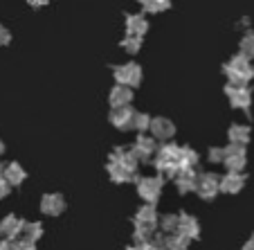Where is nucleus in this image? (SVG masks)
Segmentation results:
<instances>
[{
  "label": "nucleus",
  "mask_w": 254,
  "mask_h": 250,
  "mask_svg": "<svg viewBox=\"0 0 254 250\" xmlns=\"http://www.w3.org/2000/svg\"><path fill=\"white\" fill-rule=\"evenodd\" d=\"M23 237L25 239H29V241H36L43 237V226L41 223H25V230H23Z\"/></svg>",
  "instance_id": "nucleus-23"
},
{
  "label": "nucleus",
  "mask_w": 254,
  "mask_h": 250,
  "mask_svg": "<svg viewBox=\"0 0 254 250\" xmlns=\"http://www.w3.org/2000/svg\"><path fill=\"white\" fill-rule=\"evenodd\" d=\"M230 140H232V145H245V142L250 140V129L248 126L234 124L230 129Z\"/></svg>",
  "instance_id": "nucleus-22"
},
{
  "label": "nucleus",
  "mask_w": 254,
  "mask_h": 250,
  "mask_svg": "<svg viewBox=\"0 0 254 250\" xmlns=\"http://www.w3.org/2000/svg\"><path fill=\"white\" fill-rule=\"evenodd\" d=\"M137 194L146 203L155 205L158 198H160V194H162V180H160V178H142V180L137 183Z\"/></svg>",
  "instance_id": "nucleus-5"
},
{
  "label": "nucleus",
  "mask_w": 254,
  "mask_h": 250,
  "mask_svg": "<svg viewBox=\"0 0 254 250\" xmlns=\"http://www.w3.org/2000/svg\"><path fill=\"white\" fill-rule=\"evenodd\" d=\"M108 173H111V178L115 180V183H128V180H133L135 171H130L128 167H124V165L113 163L111 160V165H108Z\"/></svg>",
  "instance_id": "nucleus-19"
},
{
  "label": "nucleus",
  "mask_w": 254,
  "mask_h": 250,
  "mask_svg": "<svg viewBox=\"0 0 254 250\" xmlns=\"http://www.w3.org/2000/svg\"><path fill=\"white\" fill-rule=\"evenodd\" d=\"M9 194V183H7L5 178H0V198H5Z\"/></svg>",
  "instance_id": "nucleus-34"
},
{
  "label": "nucleus",
  "mask_w": 254,
  "mask_h": 250,
  "mask_svg": "<svg viewBox=\"0 0 254 250\" xmlns=\"http://www.w3.org/2000/svg\"><path fill=\"white\" fill-rule=\"evenodd\" d=\"M146 27H149V23H146L144 16H139V14L126 16V32H128L130 36H142V34L146 32Z\"/></svg>",
  "instance_id": "nucleus-18"
},
{
  "label": "nucleus",
  "mask_w": 254,
  "mask_h": 250,
  "mask_svg": "<svg viewBox=\"0 0 254 250\" xmlns=\"http://www.w3.org/2000/svg\"><path fill=\"white\" fill-rule=\"evenodd\" d=\"M115 79H117V83H122V86L133 88L142 82V70H139L137 63H124V66L115 68Z\"/></svg>",
  "instance_id": "nucleus-4"
},
{
  "label": "nucleus",
  "mask_w": 254,
  "mask_h": 250,
  "mask_svg": "<svg viewBox=\"0 0 254 250\" xmlns=\"http://www.w3.org/2000/svg\"><path fill=\"white\" fill-rule=\"evenodd\" d=\"M130 97H133L130 88H128V86H122V83H117V86L111 90V104H113V108H120V106H128V104H130Z\"/></svg>",
  "instance_id": "nucleus-17"
},
{
  "label": "nucleus",
  "mask_w": 254,
  "mask_h": 250,
  "mask_svg": "<svg viewBox=\"0 0 254 250\" xmlns=\"http://www.w3.org/2000/svg\"><path fill=\"white\" fill-rule=\"evenodd\" d=\"M243 183H245V178L239 171H230L225 178H221V189L227 194H236V192H241Z\"/></svg>",
  "instance_id": "nucleus-16"
},
{
  "label": "nucleus",
  "mask_w": 254,
  "mask_h": 250,
  "mask_svg": "<svg viewBox=\"0 0 254 250\" xmlns=\"http://www.w3.org/2000/svg\"><path fill=\"white\" fill-rule=\"evenodd\" d=\"M11 41V34H9V29L7 27H2V25H0V45H7Z\"/></svg>",
  "instance_id": "nucleus-33"
},
{
  "label": "nucleus",
  "mask_w": 254,
  "mask_h": 250,
  "mask_svg": "<svg viewBox=\"0 0 254 250\" xmlns=\"http://www.w3.org/2000/svg\"><path fill=\"white\" fill-rule=\"evenodd\" d=\"M41 210H43L48 217H57V214H61V212L65 210V201H63L59 194H48V196H43V201H41Z\"/></svg>",
  "instance_id": "nucleus-12"
},
{
  "label": "nucleus",
  "mask_w": 254,
  "mask_h": 250,
  "mask_svg": "<svg viewBox=\"0 0 254 250\" xmlns=\"http://www.w3.org/2000/svg\"><path fill=\"white\" fill-rule=\"evenodd\" d=\"M178 221H180L178 214H164V217L160 219V226H162L164 232H178Z\"/></svg>",
  "instance_id": "nucleus-25"
},
{
  "label": "nucleus",
  "mask_w": 254,
  "mask_h": 250,
  "mask_svg": "<svg viewBox=\"0 0 254 250\" xmlns=\"http://www.w3.org/2000/svg\"><path fill=\"white\" fill-rule=\"evenodd\" d=\"M225 167L230 171H241L245 167V151H243V145H232L230 149H225Z\"/></svg>",
  "instance_id": "nucleus-8"
},
{
  "label": "nucleus",
  "mask_w": 254,
  "mask_h": 250,
  "mask_svg": "<svg viewBox=\"0 0 254 250\" xmlns=\"http://www.w3.org/2000/svg\"><path fill=\"white\" fill-rule=\"evenodd\" d=\"M183 165L185 169H193L198 165V154L191 149H183Z\"/></svg>",
  "instance_id": "nucleus-27"
},
{
  "label": "nucleus",
  "mask_w": 254,
  "mask_h": 250,
  "mask_svg": "<svg viewBox=\"0 0 254 250\" xmlns=\"http://www.w3.org/2000/svg\"><path fill=\"white\" fill-rule=\"evenodd\" d=\"M149 244H151L153 250H169L167 248V237H162V235H153L149 239Z\"/></svg>",
  "instance_id": "nucleus-31"
},
{
  "label": "nucleus",
  "mask_w": 254,
  "mask_h": 250,
  "mask_svg": "<svg viewBox=\"0 0 254 250\" xmlns=\"http://www.w3.org/2000/svg\"><path fill=\"white\" fill-rule=\"evenodd\" d=\"M225 75L230 77L232 86H248V82L254 75V68L250 63V59L245 54H241V57H234L225 66Z\"/></svg>",
  "instance_id": "nucleus-3"
},
{
  "label": "nucleus",
  "mask_w": 254,
  "mask_h": 250,
  "mask_svg": "<svg viewBox=\"0 0 254 250\" xmlns=\"http://www.w3.org/2000/svg\"><path fill=\"white\" fill-rule=\"evenodd\" d=\"M151 133H153L155 140H169L176 133V129H173V124L167 117H158V120L151 122Z\"/></svg>",
  "instance_id": "nucleus-13"
},
{
  "label": "nucleus",
  "mask_w": 254,
  "mask_h": 250,
  "mask_svg": "<svg viewBox=\"0 0 254 250\" xmlns=\"http://www.w3.org/2000/svg\"><path fill=\"white\" fill-rule=\"evenodd\" d=\"M29 5H34V7H43V5H48V0H29Z\"/></svg>",
  "instance_id": "nucleus-37"
},
{
  "label": "nucleus",
  "mask_w": 254,
  "mask_h": 250,
  "mask_svg": "<svg viewBox=\"0 0 254 250\" xmlns=\"http://www.w3.org/2000/svg\"><path fill=\"white\" fill-rule=\"evenodd\" d=\"M0 178H5V169L0 167Z\"/></svg>",
  "instance_id": "nucleus-40"
},
{
  "label": "nucleus",
  "mask_w": 254,
  "mask_h": 250,
  "mask_svg": "<svg viewBox=\"0 0 254 250\" xmlns=\"http://www.w3.org/2000/svg\"><path fill=\"white\" fill-rule=\"evenodd\" d=\"M128 250H153V248H151V244L146 241V244H133Z\"/></svg>",
  "instance_id": "nucleus-35"
},
{
  "label": "nucleus",
  "mask_w": 254,
  "mask_h": 250,
  "mask_svg": "<svg viewBox=\"0 0 254 250\" xmlns=\"http://www.w3.org/2000/svg\"><path fill=\"white\" fill-rule=\"evenodd\" d=\"M176 183H178V189H180L183 194L193 192V189H196V185H198V176H196V171H193V169H183V171L176 176Z\"/></svg>",
  "instance_id": "nucleus-14"
},
{
  "label": "nucleus",
  "mask_w": 254,
  "mask_h": 250,
  "mask_svg": "<svg viewBox=\"0 0 254 250\" xmlns=\"http://www.w3.org/2000/svg\"><path fill=\"white\" fill-rule=\"evenodd\" d=\"M5 180L9 185H20L25 180V169L18 163H11L5 167Z\"/></svg>",
  "instance_id": "nucleus-20"
},
{
  "label": "nucleus",
  "mask_w": 254,
  "mask_h": 250,
  "mask_svg": "<svg viewBox=\"0 0 254 250\" xmlns=\"http://www.w3.org/2000/svg\"><path fill=\"white\" fill-rule=\"evenodd\" d=\"M11 250H36V244L29 239H14L11 241Z\"/></svg>",
  "instance_id": "nucleus-29"
},
{
  "label": "nucleus",
  "mask_w": 254,
  "mask_h": 250,
  "mask_svg": "<svg viewBox=\"0 0 254 250\" xmlns=\"http://www.w3.org/2000/svg\"><path fill=\"white\" fill-rule=\"evenodd\" d=\"M111 122L117 126V129H130V126L135 124V113L130 106H120V108H115L111 115Z\"/></svg>",
  "instance_id": "nucleus-10"
},
{
  "label": "nucleus",
  "mask_w": 254,
  "mask_h": 250,
  "mask_svg": "<svg viewBox=\"0 0 254 250\" xmlns=\"http://www.w3.org/2000/svg\"><path fill=\"white\" fill-rule=\"evenodd\" d=\"M227 97H230V104L234 108H250L252 104V95L245 86H227Z\"/></svg>",
  "instance_id": "nucleus-9"
},
{
  "label": "nucleus",
  "mask_w": 254,
  "mask_h": 250,
  "mask_svg": "<svg viewBox=\"0 0 254 250\" xmlns=\"http://www.w3.org/2000/svg\"><path fill=\"white\" fill-rule=\"evenodd\" d=\"M133 223H135V235H133L135 244H146V241L155 235V228H158V223H160V217H158V212H155V207L149 203V205L139 207V212L135 214Z\"/></svg>",
  "instance_id": "nucleus-1"
},
{
  "label": "nucleus",
  "mask_w": 254,
  "mask_h": 250,
  "mask_svg": "<svg viewBox=\"0 0 254 250\" xmlns=\"http://www.w3.org/2000/svg\"><path fill=\"white\" fill-rule=\"evenodd\" d=\"M241 52H243L248 59L254 57V34H248V36L241 41Z\"/></svg>",
  "instance_id": "nucleus-26"
},
{
  "label": "nucleus",
  "mask_w": 254,
  "mask_h": 250,
  "mask_svg": "<svg viewBox=\"0 0 254 250\" xmlns=\"http://www.w3.org/2000/svg\"><path fill=\"white\" fill-rule=\"evenodd\" d=\"M151 122L153 120H149V115H139V113H135V129L139 131V133H144L146 129H151Z\"/></svg>",
  "instance_id": "nucleus-28"
},
{
  "label": "nucleus",
  "mask_w": 254,
  "mask_h": 250,
  "mask_svg": "<svg viewBox=\"0 0 254 250\" xmlns=\"http://www.w3.org/2000/svg\"><path fill=\"white\" fill-rule=\"evenodd\" d=\"M221 189V180L214 176V173H202V176H198V185H196V192L200 198H205V201H211V198L216 196V192Z\"/></svg>",
  "instance_id": "nucleus-6"
},
{
  "label": "nucleus",
  "mask_w": 254,
  "mask_h": 250,
  "mask_svg": "<svg viewBox=\"0 0 254 250\" xmlns=\"http://www.w3.org/2000/svg\"><path fill=\"white\" fill-rule=\"evenodd\" d=\"M189 237L180 235V232H171V235L167 237V248L169 250H187L189 248Z\"/></svg>",
  "instance_id": "nucleus-21"
},
{
  "label": "nucleus",
  "mask_w": 254,
  "mask_h": 250,
  "mask_svg": "<svg viewBox=\"0 0 254 250\" xmlns=\"http://www.w3.org/2000/svg\"><path fill=\"white\" fill-rule=\"evenodd\" d=\"M155 167L160 173H164L167 178H176L178 173L185 169L183 165V149L176 145H167L158 151V158H155Z\"/></svg>",
  "instance_id": "nucleus-2"
},
{
  "label": "nucleus",
  "mask_w": 254,
  "mask_h": 250,
  "mask_svg": "<svg viewBox=\"0 0 254 250\" xmlns=\"http://www.w3.org/2000/svg\"><path fill=\"white\" fill-rule=\"evenodd\" d=\"M5 154V145H2V142H0V156Z\"/></svg>",
  "instance_id": "nucleus-39"
},
{
  "label": "nucleus",
  "mask_w": 254,
  "mask_h": 250,
  "mask_svg": "<svg viewBox=\"0 0 254 250\" xmlns=\"http://www.w3.org/2000/svg\"><path fill=\"white\" fill-rule=\"evenodd\" d=\"M241 250H254V239L245 241V244H243V248H241Z\"/></svg>",
  "instance_id": "nucleus-38"
},
{
  "label": "nucleus",
  "mask_w": 254,
  "mask_h": 250,
  "mask_svg": "<svg viewBox=\"0 0 254 250\" xmlns=\"http://www.w3.org/2000/svg\"><path fill=\"white\" fill-rule=\"evenodd\" d=\"M155 151V138H146V135H137V140H135V147H133V154L137 156L139 160H146L151 154Z\"/></svg>",
  "instance_id": "nucleus-15"
},
{
  "label": "nucleus",
  "mask_w": 254,
  "mask_h": 250,
  "mask_svg": "<svg viewBox=\"0 0 254 250\" xmlns=\"http://www.w3.org/2000/svg\"><path fill=\"white\" fill-rule=\"evenodd\" d=\"M171 0H139V5H142L144 11H162L169 7Z\"/></svg>",
  "instance_id": "nucleus-24"
},
{
  "label": "nucleus",
  "mask_w": 254,
  "mask_h": 250,
  "mask_svg": "<svg viewBox=\"0 0 254 250\" xmlns=\"http://www.w3.org/2000/svg\"><path fill=\"white\" fill-rule=\"evenodd\" d=\"M23 230H25V221H20L14 214L5 217L2 223H0V237H5V239H9V241L18 239V235H23Z\"/></svg>",
  "instance_id": "nucleus-7"
},
{
  "label": "nucleus",
  "mask_w": 254,
  "mask_h": 250,
  "mask_svg": "<svg viewBox=\"0 0 254 250\" xmlns=\"http://www.w3.org/2000/svg\"><path fill=\"white\" fill-rule=\"evenodd\" d=\"M0 250H11V241H9V239L0 241Z\"/></svg>",
  "instance_id": "nucleus-36"
},
{
  "label": "nucleus",
  "mask_w": 254,
  "mask_h": 250,
  "mask_svg": "<svg viewBox=\"0 0 254 250\" xmlns=\"http://www.w3.org/2000/svg\"><path fill=\"white\" fill-rule=\"evenodd\" d=\"M180 217V221H178V232L185 237H189V239H196L198 235H200V226H198V221L191 217V214H178Z\"/></svg>",
  "instance_id": "nucleus-11"
},
{
  "label": "nucleus",
  "mask_w": 254,
  "mask_h": 250,
  "mask_svg": "<svg viewBox=\"0 0 254 250\" xmlns=\"http://www.w3.org/2000/svg\"><path fill=\"white\" fill-rule=\"evenodd\" d=\"M139 39H142V36H130L128 34L122 45H124V50H128V52H137L139 50Z\"/></svg>",
  "instance_id": "nucleus-30"
},
{
  "label": "nucleus",
  "mask_w": 254,
  "mask_h": 250,
  "mask_svg": "<svg viewBox=\"0 0 254 250\" xmlns=\"http://www.w3.org/2000/svg\"><path fill=\"white\" fill-rule=\"evenodd\" d=\"M209 160L211 163H223V160H225V149H211Z\"/></svg>",
  "instance_id": "nucleus-32"
}]
</instances>
